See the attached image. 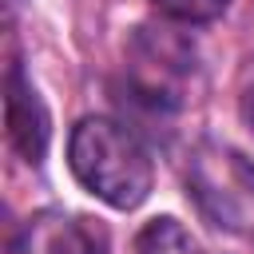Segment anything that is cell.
<instances>
[{"mask_svg":"<svg viewBox=\"0 0 254 254\" xmlns=\"http://www.w3.org/2000/svg\"><path fill=\"white\" fill-rule=\"evenodd\" d=\"M67 167L83 190L115 210H135L155 183V163L143 139L107 115H87L71 127Z\"/></svg>","mask_w":254,"mask_h":254,"instance_id":"6da1fadb","label":"cell"},{"mask_svg":"<svg viewBox=\"0 0 254 254\" xmlns=\"http://www.w3.org/2000/svg\"><path fill=\"white\" fill-rule=\"evenodd\" d=\"M198 71V56L187 32L171 24H147L127 44V95L151 115H171L187 103L190 79Z\"/></svg>","mask_w":254,"mask_h":254,"instance_id":"7a4b0ae2","label":"cell"},{"mask_svg":"<svg viewBox=\"0 0 254 254\" xmlns=\"http://www.w3.org/2000/svg\"><path fill=\"white\" fill-rule=\"evenodd\" d=\"M187 187L214 226L254 234V163L242 151L226 143H198L187 163Z\"/></svg>","mask_w":254,"mask_h":254,"instance_id":"3957f363","label":"cell"},{"mask_svg":"<svg viewBox=\"0 0 254 254\" xmlns=\"http://www.w3.org/2000/svg\"><path fill=\"white\" fill-rule=\"evenodd\" d=\"M4 123H8V139L12 147L28 159V163H40L44 151H48V107L44 99L36 95L32 79L12 64L8 67V79H4Z\"/></svg>","mask_w":254,"mask_h":254,"instance_id":"277c9868","label":"cell"},{"mask_svg":"<svg viewBox=\"0 0 254 254\" xmlns=\"http://www.w3.org/2000/svg\"><path fill=\"white\" fill-rule=\"evenodd\" d=\"M12 254H99L95 230L67 210H36L12 238Z\"/></svg>","mask_w":254,"mask_h":254,"instance_id":"5b68a950","label":"cell"},{"mask_svg":"<svg viewBox=\"0 0 254 254\" xmlns=\"http://www.w3.org/2000/svg\"><path fill=\"white\" fill-rule=\"evenodd\" d=\"M131 254H206V250L179 218H151L135 234Z\"/></svg>","mask_w":254,"mask_h":254,"instance_id":"8992f818","label":"cell"},{"mask_svg":"<svg viewBox=\"0 0 254 254\" xmlns=\"http://www.w3.org/2000/svg\"><path fill=\"white\" fill-rule=\"evenodd\" d=\"M151 4L175 24H210L230 8V0H151Z\"/></svg>","mask_w":254,"mask_h":254,"instance_id":"52a82bcc","label":"cell"},{"mask_svg":"<svg viewBox=\"0 0 254 254\" xmlns=\"http://www.w3.org/2000/svg\"><path fill=\"white\" fill-rule=\"evenodd\" d=\"M242 119H246V127L254 131V75H250V83L242 87Z\"/></svg>","mask_w":254,"mask_h":254,"instance_id":"ba28073f","label":"cell"}]
</instances>
